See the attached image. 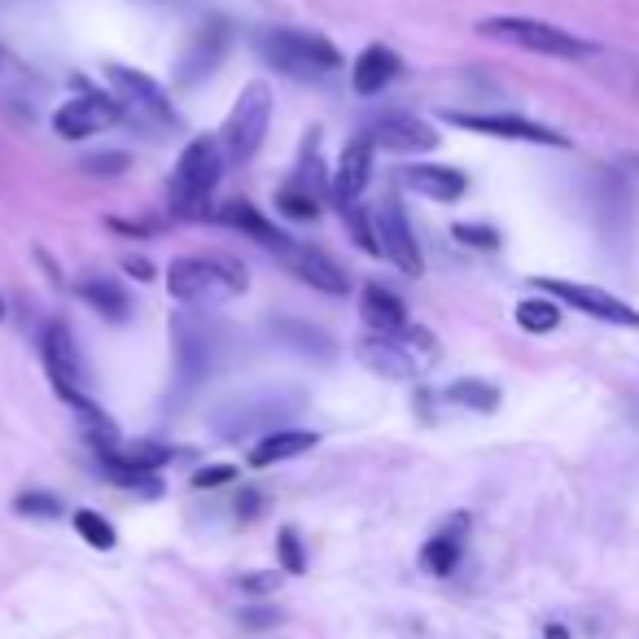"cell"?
<instances>
[{"instance_id": "5bb4252c", "label": "cell", "mask_w": 639, "mask_h": 639, "mask_svg": "<svg viewBox=\"0 0 639 639\" xmlns=\"http://www.w3.org/2000/svg\"><path fill=\"white\" fill-rule=\"evenodd\" d=\"M281 263L298 277V281L311 284V289H320V293H333V298H338V293H347V289H351L347 272H342L325 250H311V246H298V241H293V246L281 254Z\"/></svg>"}, {"instance_id": "9a60e30c", "label": "cell", "mask_w": 639, "mask_h": 639, "mask_svg": "<svg viewBox=\"0 0 639 639\" xmlns=\"http://www.w3.org/2000/svg\"><path fill=\"white\" fill-rule=\"evenodd\" d=\"M368 180H372V144L359 137V141L342 149V158H338V167L329 176V193H333L338 207H351V202H359V193L368 189Z\"/></svg>"}, {"instance_id": "d590c367", "label": "cell", "mask_w": 639, "mask_h": 639, "mask_svg": "<svg viewBox=\"0 0 639 639\" xmlns=\"http://www.w3.org/2000/svg\"><path fill=\"white\" fill-rule=\"evenodd\" d=\"M259 512H263V496H259V491H246V496L237 499V517H241V521H254Z\"/></svg>"}, {"instance_id": "8fae6325", "label": "cell", "mask_w": 639, "mask_h": 639, "mask_svg": "<svg viewBox=\"0 0 639 639\" xmlns=\"http://www.w3.org/2000/svg\"><path fill=\"white\" fill-rule=\"evenodd\" d=\"M123 119V106H119V97L110 92H83V97H71L58 114H53V132L62 137V141H83V137H97V132H106V128H114Z\"/></svg>"}, {"instance_id": "9c48e42d", "label": "cell", "mask_w": 639, "mask_h": 639, "mask_svg": "<svg viewBox=\"0 0 639 639\" xmlns=\"http://www.w3.org/2000/svg\"><path fill=\"white\" fill-rule=\"evenodd\" d=\"M535 284L557 298V302H569L573 311L591 316V320H609V325H627V329H639V311L627 307L622 298H613L609 289H596V284H573V281H557V277H535Z\"/></svg>"}, {"instance_id": "2e32d148", "label": "cell", "mask_w": 639, "mask_h": 639, "mask_svg": "<svg viewBox=\"0 0 639 639\" xmlns=\"http://www.w3.org/2000/svg\"><path fill=\"white\" fill-rule=\"evenodd\" d=\"M214 219L223 223V228H237L241 237H250V241H259L263 250H272L277 259H281L284 250L293 246V237H284L281 228L272 223V219H263V214L254 211L250 202H223L219 211H214Z\"/></svg>"}, {"instance_id": "8992f818", "label": "cell", "mask_w": 639, "mask_h": 639, "mask_svg": "<svg viewBox=\"0 0 639 639\" xmlns=\"http://www.w3.org/2000/svg\"><path fill=\"white\" fill-rule=\"evenodd\" d=\"M268 123H272V88L263 79L246 83L237 106L228 110L223 119V132H219V144L232 162H250L259 149H263V137H268Z\"/></svg>"}, {"instance_id": "7402d4cb", "label": "cell", "mask_w": 639, "mask_h": 639, "mask_svg": "<svg viewBox=\"0 0 639 639\" xmlns=\"http://www.w3.org/2000/svg\"><path fill=\"white\" fill-rule=\"evenodd\" d=\"M316 442H320L316 429H277V433H268V438L250 451V469H272V465H281V460H293V456L311 451Z\"/></svg>"}, {"instance_id": "d6986e66", "label": "cell", "mask_w": 639, "mask_h": 639, "mask_svg": "<svg viewBox=\"0 0 639 639\" xmlns=\"http://www.w3.org/2000/svg\"><path fill=\"white\" fill-rule=\"evenodd\" d=\"M465 535H469V512H456L426 548H421V569L433 578H447L451 569L460 566V552H465Z\"/></svg>"}, {"instance_id": "d4e9b609", "label": "cell", "mask_w": 639, "mask_h": 639, "mask_svg": "<svg viewBox=\"0 0 639 639\" xmlns=\"http://www.w3.org/2000/svg\"><path fill=\"white\" fill-rule=\"evenodd\" d=\"M517 325H521L526 333H552V329L561 325L557 298H526V302H517Z\"/></svg>"}, {"instance_id": "44dd1931", "label": "cell", "mask_w": 639, "mask_h": 639, "mask_svg": "<svg viewBox=\"0 0 639 639\" xmlns=\"http://www.w3.org/2000/svg\"><path fill=\"white\" fill-rule=\"evenodd\" d=\"M359 311H363V325L372 333H399L408 325V307L395 289H381V284H368L359 293Z\"/></svg>"}, {"instance_id": "f1b7e54d", "label": "cell", "mask_w": 639, "mask_h": 639, "mask_svg": "<svg viewBox=\"0 0 639 639\" xmlns=\"http://www.w3.org/2000/svg\"><path fill=\"white\" fill-rule=\"evenodd\" d=\"M101 473H106L114 487H123V491L162 496V482H158V473H137V469H123V465H101Z\"/></svg>"}, {"instance_id": "83f0119b", "label": "cell", "mask_w": 639, "mask_h": 639, "mask_svg": "<svg viewBox=\"0 0 639 639\" xmlns=\"http://www.w3.org/2000/svg\"><path fill=\"white\" fill-rule=\"evenodd\" d=\"M277 566L281 573H307V548H302V539H298V530L293 526H284L281 535H277Z\"/></svg>"}, {"instance_id": "ac0fdd59", "label": "cell", "mask_w": 639, "mask_h": 639, "mask_svg": "<svg viewBox=\"0 0 639 639\" xmlns=\"http://www.w3.org/2000/svg\"><path fill=\"white\" fill-rule=\"evenodd\" d=\"M399 71H403V62H399L395 49L368 44L356 58V67H351V88H356V97H381L399 79Z\"/></svg>"}, {"instance_id": "ba28073f", "label": "cell", "mask_w": 639, "mask_h": 639, "mask_svg": "<svg viewBox=\"0 0 639 639\" xmlns=\"http://www.w3.org/2000/svg\"><path fill=\"white\" fill-rule=\"evenodd\" d=\"M372 232H377V246H381V259H390L403 277H421L426 272V254L417 246V232L408 223V214L399 202H377L372 207Z\"/></svg>"}, {"instance_id": "74e56055", "label": "cell", "mask_w": 639, "mask_h": 639, "mask_svg": "<svg viewBox=\"0 0 639 639\" xmlns=\"http://www.w3.org/2000/svg\"><path fill=\"white\" fill-rule=\"evenodd\" d=\"M543 639H569V631L561 622H548V627H543Z\"/></svg>"}, {"instance_id": "603a6c76", "label": "cell", "mask_w": 639, "mask_h": 639, "mask_svg": "<svg viewBox=\"0 0 639 639\" xmlns=\"http://www.w3.org/2000/svg\"><path fill=\"white\" fill-rule=\"evenodd\" d=\"M79 298H83L92 311H101L106 320H114V325H123L128 311H132L128 289L114 281V277H83V281H79Z\"/></svg>"}, {"instance_id": "ffe728a7", "label": "cell", "mask_w": 639, "mask_h": 639, "mask_svg": "<svg viewBox=\"0 0 639 639\" xmlns=\"http://www.w3.org/2000/svg\"><path fill=\"white\" fill-rule=\"evenodd\" d=\"M223 49H228V31L211 22V27H202L193 40H189V49H184V58H180V83L189 88V83H198L202 74H211L219 67V58H223Z\"/></svg>"}, {"instance_id": "7c38bea8", "label": "cell", "mask_w": 639, "mask_h": 639, "mask_svg": "<svg viewBox=\"0 0 639 639\" xmlns=\"http://www.w3.org/2000/svg\"><path fill=\"white\" fill-rule=\"evenodd\" d=\"M363 141L372 149H395V153H429L438 144V132L408 110H381L363 123Z\"/></svg>"}, {"instance_id": "e575fe53", "label": "cell", "mask_w": 639, "mask_h": 639, "mask_svg": "<svg viewBox=\"0 0 639 639\" xmlns=\"http://www.w3.org/2000/svg\"><path fill=\"white\" fill-rule=\"evenodd\" d=\"M223 482H237V469H232V465H211V469H198V473H193V487H198V491H211V487H223Z\"/></svg>"}, {"instance_id": "484cf974", "label": "cell", "mask_w": 639, "mask_h": 639, "mask_svg": "<svg viewBox=\"0 0 639 639\" xmlns=\"http://www.w3.org/2000/svg\"><path fill=\"white\" fill-rule=\"evenodd\" d=\"M74 535L88 543V548H97V552H110L114 543H119V535H114V526L101 517V512H92V508H79L71 517Z\"/></svg>"}, {"instance_id": "4dcf8cb0", "label": "cell", "mask_w": 639, "mask_h": 639, "mask_svg": "<svg viewBox=\"0 0 639 639\" xmlns=\"http://www.w3.org/2000/svg\"><path fill=\"white\" fill-rule=\"evenodd\" d=\"M451 237L465 241V246H473V250H496L499 246V232L496 228H487V223H456Z\"/></svg>"}, {"instance_id": "8d00e7d4", "label": "cell", "mask_w": 639, "mask_h": 639, "mask_svg": "<svg viewBox=\"0 0 639 639\" xmlns=\"http://www.w3.org/2000/svg\"><path fill=\"white\" fill-rule=\"evenodd\" d=\"M123 272H132L137 281H153V268H149V259H137V254H128V259H123Z\"/></svg>"}, {"instance_id": "277c9868", "label": "cell", "mask_w": 639, "mask_h": 639, "mask_svg": "<svg viewBox=\"0 0 639 639\" xmlns=\"http://www.w3.org/2000/svg\"><path fill=\"white\" fill-rule=\"evenodd\" d=\"M359 359L390 381H408L438 363V342L421 325H403L399 333H368L359 342Z\"/></svg>"}, {"instance_id": "1f68e13d", "label": "cell", "mask_w": 639, "mask_h": 639, "mask_svg": "<svg viewBox=\"0 0 639 639\" xmlns=\"http://www.w3.org/2000/svg\"><path fill=\"white\" fill-rule=\"evenodd\" d=\"M237 587H241L246 596H272V591L281 587V569H250V573L237 578Z\"/></svg>"}, {"instance_id": "5b68a950", "label": "cell", "mask_w": 639, "mask_h": 639, "mask_svg": "<svg viewBox=\"0 0 639 639\" xmlns=\"http://www.w3.org/2000/svg\"><path fill=\"white\" fill-rule=\"evenodd\" d=\"M478 31L487 40H503L512 49H526V53H543V58H591V44L582 36H573L557 22H539V18H512V13H499V18H482Z\"/></svg>"}, {"instance_id": "52a82bcc", "label": "cell", "mask_w": 639, "mask_h": 639, "mask_svg": "<svg viewBox=\"0 0 639 639\" xmlns=\"http://www.w3.org/2000/svg\"><path fill=\"white\" fill-rule=\"evenodd\" d=\"M106 79H110V88H114L123 114H132V119L144 123V128H176L171 97H167V88H162L158 79L132 71V67H110Z\"/></svg>"}, {"instance_id": "30bf717a", "label": "cell", "mask_w": 639, "mask_h": 639, "mask_svg": "<svg viewBox=\"0 0 639 639\" xmlns=\"http://www.w3.org/2000/svg\"><path fill=\"white\" fill-rule=\"evenodd\" d=\"M40 356H44V368H49V381H53L58 399H67V403H71L74 395H83V386H88V368H83V356H79V347H74V333L62 325V320H53V325L44 329V338H40Z\"/></svg>"}, {"instance_id": "d6a6232c", "label": "cell", "mask_w": 639, "mask_h": 639, "mask_svg": "<svg viewBox=\"0 0 639 639\" xmlns=\"http://www.w3.org/2000/svg\"><path fill=\"white\" fill-rule=\"evenodd\" d=\"M128 153H88L83 162H79V171H88V176H119V171H128Z\"/></svg>"}, {"instance_id": "4fadbf2b", "label": "cell", "mask_w": 639, "mask_h": 639, "mask_svg": "<svg viewBox=\"0 0 639 639\" xmlns=\"http://www.w3.org/2000/svg\"><path fill=\"white\" fill-rule=\"evenodd\" d=\"M451 128H465V132H482V137H499V141H521V144H548V149H569V137L543 128V123H530L521 114H460L451 110L447 114Z\"/></svg>"}, {"instance_id": "7a4b0ae2", "label": "cell", "mask_w": 639, "mask_h": 639, "mask_svg": "<svg viewBox=\"0 0 639 639\" xmlns=\"http://www.w3.org/2000/svg\"><path fill=\"white\" fill-rule=\"evenodd\" d=\"M254 49H259V58L268 67H277L289 79H325V74H333L342 67V53L316 31L272 27V31H259Z\"/></svg>"}, {"instance_id": "3957f363", "label": "cell", "mask_w": 639, "mask_h": 639, "mask_svg": "<svg viewBox=\"0 0 639 639\" xmlns=\"http://www.w3.org/2000/svg\"><path fill=\"white\" fill-rule=\"evenodd\" d=\"M223 176V144L211 137H198L180 149L176 176H171V214L202 219L211 207V193Z\"/></svg>"}, {"instance_id": "836d02e7", "label": "cell", "mask_w": 639, "mask_h": 639, "mask_svg": "<svg viewBox=\"0 0 639 639\" xmlns=\"http://www.w3.org/2000/svg\"><path fill=\"white\" fill-rule=\"evenodd\" d=\"M246 631H268V627H281V609H263V605H250L237 613Z\"/></svg>"}, {"instance_id": "cb8c5ba5", "label": "cell", "mask_w": 639, "mask_h": 639, "mask_svg": "<svg viewBox=\"0 0 639 639\" xmlns=\"http://www.w3.org/2000/svg\"><path fill=\"white\" fill-rule=\"evenodd\" d=\"M447 403H456V408H469V412H496V408H499V390L491 386V381L465 377V381H451V386H447Z\"/></svg>"}, {"instance_id": "4316f807", "label": "cell", "mask_w": 639, "mask_h": 639, "mask_svg": "<svg viewBox=\"0 0 639 639\" xmlns=\"http://www.w3.org/2000/svg\"><path fill=\"white\" fill-rule=\"evenodd\" d=\"M277 211L284 214V219H298V223H307V219H316L320 214V198L311 193V189H302V184H284L281 193H277Z\"/></svg>"}, {"instance_id": "e0dca14e", "label": "cell", "mask_w": 639, "mask_h": 639, "mask_svg": "<svg viewBox=\"0 0 639 639\" xmlns=\"http://www.w3.org/2000/svg\"><path fill=\"white\" fill-rule=\"evenodd\" d=\"M399 180H403L412 193L429 198V202H456V198L469 189L465 171L442 167V162H412V167H403V171H399Z\"/></svg>"}, {"instance_id": "f546056e", "label": "cell", "mask_w": 639, "mask_h": 639, "mask_svg": "<svg viewBox=\"0 0 639 639\" xmlns=\"http://www.w3.org/2000/svg\"><path fill=\"white\" fill-rule=\"evenodd\" d=\"M13 512H22V517H40V521H53V517H62V499L49 496V491H22V496L13 499Z\"/></svg>"}, {"instance_id": "6da1fadb", "label": "cell", "mask_w": 639, "mask_h": 639, "mask_svg": "<svg viewBox=\"0 0 639 639\" xmlns=\"http://www.w3.org/2000/svg\"><path fill=\"white\" fill-rule=\"evenodd\" d=\"M167 289L184 307H211L223 298H237L246 289V272H241V263H232L223 254H184V259H171Z\"/></svg>"}, {"instance_id": "f35d334b", "label": "cell", "mask_w": 639, "mask_h": 639, "mask_svg": "<svg viewBox=\"0 0 639 639\" xmlns=\"http://www.w3.org/2000/svg\"><path fill=\"white\" fill-rule=\"evenodd\" d=\"M0 316H4V307H0Z\"/></svg>"}]
</instances>
